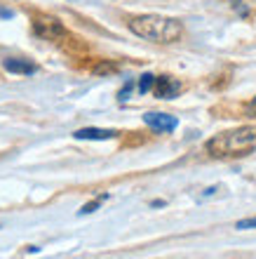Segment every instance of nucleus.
<instances>
[{"label": "nucleus", "instance_id": "nucleus-1", "mask_svg": "<svg viewBox=\"0 0 256 259\" xmlns=\"http://www.w3.org/2000/svg\"><path fill=\"white\" fill-rule=\"evenodd\" d=\"M129 31L143 40L160 42V45H169V42L181 40L183 26L181 21L169 19V17H160V14H141V17H132L129 19Z\"/></svg>", "mask_w": 256, "mask_h": 259}, {"label": "nucleus", "instance_id": "nucleus-2", "mask_svg": "<svg viewBox=\"0 0 256 259\" xmlns=\"http://www.w3.org/2000/svg\"><path fill=\"white\" fill-rule=\"evenodd\" d=\"M256 149V125H244V127L230 130L223 135L214 137L207 142V151L212 156H242L247 151Z\"/></svg>", "mask_w": 256, "mask_h": 259}, {"label": "nucleus", "instance_id": "nucleus-3", "mask_svg": "<svg viewBox=\"0 0 256 259\" xmlns=\"http://www.w3.org/2000/svg\"><path fill=\"white\" fill-rule=\"evenodd\" d=\"M33 33L42 40H59L66 35V28L61 26L59 19H54V17H38L33 21Z\"/></svg>", "mask_w": 256, "mask_h": 259}, {"label": "nucleus", "instance_id": "nucleus-4", "mask_svg": "<svg viewBox=\"0 0 256 259\" xmlns=\"http://www.w3.org/2000/svg\"><path fill=\"white\" fill-rule=\"evenodd\" d=\"M143 123L148 125L150 130H155V132H174L176 127H179V118L176 116H169V113H146L143 116Z\"/></svg>", "mask_w": 256, "mask_h": 259}, {"label": "nucleus", "instance_id": "nucleus-5", "mask_svg": "<svg viewBox=\"0 0 256 259\" xmlns=\"http://www.w3.org/2000/svg\"><path fill=\"white\" fill-rule=\"evenodd\" d=\"M155 97L158 99H174V97H179V92H181V82L174 80V78H169V75H160V78H155Z\"/></svg>", "mask_w": 256, "mask_h": 259}, {"label": "nucleus", "instance_id": "nucleus-6", "mask_svg": "<svg viewBox=\"0 0 256 259\" xmlns=\"http://www.w3.org/2000/svg\"><path fill=\"white\" fill-rule=\"evenodd\" d=\"M75 139H85V142H106V139H115L118 132L115 130H104V127H82L73 132Z\"/></svg>", "mask_w": 256, "mask_h": 259}, {"label": "nucleus", "instance_id": "nucleus-7", "mask_svg": "<svg viewBox=\"0 0 256 259\" xmlns=\"http://www.w3.org/2000/svg\"><path fill=\"white\" fill-rule=\"evenodd\" d=\"M3 68L10 71V73H17V75H33L35 71H38V66L26 62V59H5V62H3Z\"/></svg>", "mask_w": 256, "mask_h": 259}, {"label": "nucleus", "instance_id": "nucleus-8", "mask_svg": "<svg viewBox=\"0 0 256 259\" xmlns=\"http://www.w3.org/2000/svg\"><path fill=\"white\" fill-rule=\"evenodd\" d=\"M153 85H155V75L143 73L141 78H139V82H136V92H139V95H148L150 90H153Z\"/></svg>", "mask_w": 256, "mask_h": 259}, {"label": "nucleus", "instance_id": "nucleus-9", "mask_svg": "<svg viewBox=\"0 0 256 259\" xmlns=\"http://www.w3.org/2000/svg\"><path fill=\"white\" fill-rule=\"evenodd\" d=\"M108 198H111V196H108V193H101V196H99V198H94L92 203L82 205V210H78V214H80V217H82V214H92V212H96V210H99V207H101V203H104V200H108Z\"/></svg>", "mask_w": 256, "mask_h": 259}, {"label": "nucleus", "instance_id": "nucleus-10", "mask_svg": "<svg viewBox=\"0 0 256 259\" xmlns=\"http://www.w3.org/2000/svg\"><path fill=\"white\" fill-rule=\"evenodd\" d=\"M132 90H134V80H127L125 85H122V90L118 92V102L125 104L129 99V95H132Z\"/></svg>", "mask_w": 256, "mask_h": 259}, {"label": "nucleus", "instance_id": "nucleus-11", "mask_svg": "<svg viewBox=\"0 0 256 259\" xmlns=\"http://www.w3.org/2000/svg\"><path fill=\"white\" fill-rule=\"evenodd\" d=\"M235 229H240V231H247V229H256V217L251 219H242V222H237Z\"/></svg>", "mask_w": 256, "mask_h": 259}, {"label": "nucleus", "instance_id": "nucleus-12", "mask_svg": "<svg viewBox=\"0 0 256 259\" xmlns=\"http://www.w3.org/2000/svg\"><path fill=\"white\" fill-rule=\"evenodd\" d=\"M14 17V10H10V7H0V19H12Z\"/></svg>", "mask_w": 256, "mask_h": 259}, {"label": "nucleus", "instance_id": "nucleus-13", "mask_svg": "<svg viewBox=\"0 0 256 259\" xmlns=\"http://www.w3.org/2000/svg\"><path fill=\"white\" fill-rule=\"evenodd\" d=\"M233 7H237V12H240V17H247V7L242 5V0H233Z\"/></svg>", "mask_w": 256, "mask_h": 259}, {"label": "nucleus", "instance_id": "nucleus-14", "mask_svg": "<svg viewBox=\"0 0 256 259\" xmlns=\"http://www.w3.org/2000/svg\"><path fill=\"white\" fill-rule=\"evenodd\" d=\"M165 205H167L165 200H153V203H150V207H165Z\"/></svg>", "mask_w": 256, "mask_h": 259}, {"label": "nucleus", "instance_id": "nucleus-15", "mask_svg": "<svg viewBox=\"0 0 256 259\" xmlns=\"http://www.w3.org/2000/svg\"><path fill=\"white\" fill-rule=\"evenodd\" d=\"M214 193H216V186H209L207 191H204V198H207V196H214Z\"/></svg>", "mask_w": 256, "mask_h": 259}, {"label": "nucleus", "instance_id": "nucleus-16", "mask_svg": "<svg viewBox=\"0 0 256 259\" xmlns=\"http://www.w3.org/2000/svg\"><path fill=\"white\" fill-rule=\"evenodd\" d=\"M28 252H31V254H35V252H40V247H38V245H28Z\"/></svg>", "mask_w": 256, "mask_h": 259}, {"label": "nucleus", "instance_id": "nucleus-17", "mask_svg": "<svg viewBox=\"0 0 256 259\" xmlns=\"http://www.w3.org/2000/svg\"><path fill=\"white\" fill-rule=\"evenodd\" d=\"M73 3H96V0H73Z\"/></svg>", "mask_w": 256, "mask_h": 259}]
</instances>
